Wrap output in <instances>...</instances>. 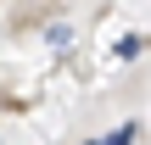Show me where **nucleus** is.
<instances>
[{
  "label": "nucleus",
  "mask_w": 151,
  "mask_h": 145,
  "mask_svg": "<svg viewBox=\"0 0 151 145\" xmlns=\"http://www.w3.org/2000/svg\"><path fill=\"white\" fill-rule=\"evenodd\" d=\"M106 145H134V134L123 129V134H112V140H106Z\"/></svg>",
  "instance_id": "f257e3e1"
}]
</instances>
